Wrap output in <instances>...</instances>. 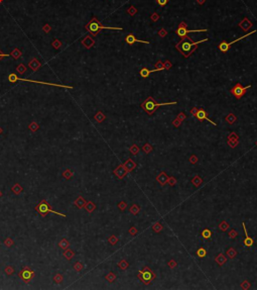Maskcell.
<instances>
[{
  "instance_id": "obj_1",
  "label": "cell",
  "mask_w": 257,
  "mask_h": 290,
  "mask_svg": "<svg viewBox=\"0 0 257 290\" xmlns=\"http://www.w3.org/2000/svg\"><path fill=\"white\" fill-rule=\"evenodd\" d=\"M191 41H192L191 39H186V40H183L180 44H178V49H179V51H180V53H182L186 58H187L191 54L193 53L194 50H195V47H196V46H198L199 44L205 43V41H207L208 40L206 39V40H202V41H195V43H192Z\"/></svg>"
},
{
  "instance_id": "obj_2",
  "label": "cell",
  "mask_w": 257,
  "mask_h": 290,
  "mask_svg": "<svg viewBox=\"0 0 257 290\" xmlns=\"http://www.w3.org/2000/svg\"><path fill=\"white\" fill-rule=\"evenodd\" d=\"M172 104H176V101L165 102V103H157L153 98L149 96V97L141 104V107L147 112L148 115H152L155 110L157 109L158 107H161V106H164V105H172Z\"/></svg>"
},
{
  "instance_id": "obj_3",
  "label": "cell",
  "mask_w": 257,
  "mask_h": 290,
  "mask_svg": "<svg viewBox=\"0 0 257 290\" xmlns=\"http://www.w3.org/2000/svg\"><path fill=\"white\" fill-rule=\"evenodd\" d=\"M36 210L37 212L40 213V215H41V216H46L47 213H50V212H51V213H55V215H61V216H66V215H64V213H61V212H58V211H55V210H53L51 209V205L48 204V203L47 202V201H41L39 205H37L36 207Z\"/></svg>"
},
{
  "instance_id": "obj_4",
  "label": "cell",
  "mask_w": 257,
  "mask_h": 290,
  "mask_svg": "<svg viewBox=\"0 0 257 290\" xmlns=\"http://www.w3.org/2000/svg\"><path fill=\"white\" fill-rule=\"evenodd\" d=\"M87 29L89 30V33H91L93 34H96L97 33L99 32L100 29H117V30H122L121 27H108V26H103V25H100V23L98 22V20H96L94 18L91 22H89V25H87Z\"/></svg>"
},
{
  "instance_id": "obj_5",
  "label": "cell",
  "mask_w": 257,
  "mask_h": 290,
  "mask_svg": "<svg viewBox=\"0 0 257 290\" xmlns=\"http://www.w3.org/2000/svg\"><path fill=\"white\" fill-rule=\"evenodd\" d=\"M8 80L13 83L16 81H25V82H31V83H40V84H44V85H51V86H59V87H62V88H69V89H73L72 86H66V85H60V84H53V83H47V82H43V81H33V80H28V79H21L18 78L14 73H11L8 76Z\"/></svg>"
},
{
  "instance_id": "obj_6",
  "label": "cell",
  "mask_w": 257,
  "mask_h": 290,
  "mask_svg": "<svg viewBox=\"0 0 257 290\" xmlns=\"http://www.w3.org/2000/svg\"><path fill=\"white\" fill-rule=\"evenodd\" d=\"M207 32V29H198V30H189L187 29V25L185 22H180V26L179 29H176V33H178V36L180 37H186L187 34L189 33H205Z\"/></svg>"
},
{
  "instance_id": "obj_7",
  "label": "cell",
  "mask_w": 257,
  "mask_h": 290,
  "mask_svg": "<svg viewBox=\"0 0 257 290\" xmlns=\"http://www.w3.org/2000/svg\"><path fill=\"white\" fill-rule=\"evenodd\" d=\"M250 87H251V85H248V86H246V87H243V86L240 84V83H237L233 88L231 89V93L233 94L236 98H241L243 95L245 94V92H246V90L247 89H249Z\"/></svg>"
},
{
  "instance_id": "obj_8",
  "label": "cell",
  "mask_w": 257,
  "mask_h": 290,
  "mask_svg": "<svg viewBox=\"0 0 257 290\" xmlns=\"http://www.w3.org/2000/svg\"><path fill=\"white\" fill-rule=\"evenodd\" d=\"M138 277H139L141 280L144 282V284H148V283L154 278V275L150 271V269H148L147 267H145L144 271H140L139 273H138Z\"/></svg>"
},
{
  "instance_id": "obj_9",
  "label": "cell",
  "mask_w": 257,
  "mask_h": 290,
  "mask_svg": "<svg viewBox=\"0 0 257 290\" xmlns=\"http://www.w3.org/2000/svg\"><path fill=\"white\" fill-rule=\"evenodd\" d=\"M256 33L255 30H254V32H251V33H246L245 36H243V37H239V39L235 40V41H231V43H227V41H222V43H221L220 44H219V49H220V51H221V52H223V53H225V52H227L229 49H230V47H231L233 44L237 43V41H241V40H243V39H245L246 37H248V36H250V34H252V33Z\"/></svg>"
},
{
  "instance_id": "obj_10",
  "label": "cell",
  "mask_w": 257,
  "mask_h": 290,
  "mask_svg": "<svg viewBox=\"0 0 257 290\" xmlns=\"http://www.w3.org/2000/svg\"><path fill=\"white\" fill-rule=\"evenodd\" d=\"M33 271H31L28 268H24L21 270V272L19 273V277L22 279L24 282H29L31 280V278L33 277Z\"/></svg>"
},
{
  "instance_id": "obj_11",
  "label": "cell",
  "mask_w": 257,
  "mask_h": 290,
  "mask_svg": "<svg viewBox=\"0 0 257 290\" xmlns=\"http://www.w3.org/2000/svg\"><path fill=\"white\" fill-rule=\"evenodd\" d=\"M196 117L199 120H201V122H203V120H207V122H209L210 123H212V124H214V126H217V123L216 122H212V120L210 119V118H208V116H207V112H206V110L205 109H200V110H198V111L196 112Z\"/></svg>"
},
{
  "instance_id": "obj_12",
  "label": "cell",
  "mask_w": 257,
  "mask_h": 290,
  "mask_svg": "<svg viewBox=\"0 0 257 290\" xmlns=\"http://www.w3.org/2000/svg\"><path fill=\"white\" fill-rule=\"evenodd\" d=\"M126 41L127 44H133L134 43H143V44H149V41H141V40H138L136 39L133 34H128L126 37Z\"/></svg>"
},
{
  "instance_id": "obj_13",
  "label": "cell",
  "mask_w": 257,
  "mask_h": 290,
  "mask_svg": "<svg viewBox=\"0 0 257 290\" xmlns=\"http://www.w3.org/2000/svg\"><path fill=\"white\" fill-rule=\"evenodd\" d=\"M243 227H244V233H245V234H246V238H245V240H244V245H245L246 247H251L252 245H253V239H251V238L248 236L247 230H246V226H245L244 222H243Z\"/></svg>"
},
{
  "instance_id": "obj_14",
  "label": "cell",
  "mask_w": 257,
  "mask_h": 290,
  "mask_svg": "<svg viewBox=\"0 0 257 290\" xmlns=\"http://www.w3.org/2000/svg\"><path fill=\"white\" fill-rule=\"evenodd\" d=\"M135 167H136V164H135L134 161H132L131 159H129V160H128L126 163L124 164V168L126 169L127 172H130V171L134 170Z\"/></svg>"
},
{
  "instance_id": "obj_15",
  "label": "cell",
  "mask_w": 257,
  "mask_h": 290,
  "mask_svg": "<svg viewBox=\"0 0 257 290\" xmlns=\"http://www.w3.org/2000/svg\"><path fill=\"white\" fill-rule=\"evenodd\" d=\"M156 71H158L157 69H154V70H148L147 68H143V69H141V70H140L139 74H140L141 77L146 78V77H148V76H149V74L153 73V72H156Z\"/></svg>"
},
{
  "instance_id": "obj_16",
  "label": "cell",
  "mask_w": 257,
  "mask_h": 290,
  "mask_svg": "<svg viewBox=\"0 0 257 290\" xmlns=\"http://www.w3.org/2000/svg\"><path fill=\"white\" fill-rule=\"evenodd\" d=\"M126 173H127V171H126V169L124 168V166H120V167L118 168V169H116V171H115V174H116L120 179L123 178L124 176L126 175Z\"/></svg>"
},
{
  "instance_id": "obj_17",
  "label": "cell",
  "mask_w": 257,
  "mask_h": 290,
  "mask_svg": "<svg viewBox=\"0 0 257 290\" xmlns=\"http://www.w3.org/2000/svg\"><path fill=\"white\" fill-rule=\"evenodd\" d=\"M168 176H166V174L165 173H161L159 174V176L157 177V181L161 183V185H164L166 182H168Z\"/></svg>"
},
{
  "instance_id": "obj_18",
  "label": "cell",
  "mask_w": 257,
  "mask_h": 290,
  "mask_svg": "<svg viewBox=\"0 0 257 290\" xmlns=\"http://www.w3.org/2000/svg\"><path fill=\"white\" fill-rule=\"evenodd\" d=\"M233 137H232V136H229V141H228V144L230 145L232 148L236 147V146H237V144H238V137H236L235 133H234Z\"/></svg>"
},
{
  "instance_id": "obj_19",
  "label": "cell",
  "mask_w": 257,
  "mask_h": 290,
  "mask_svg": "<svg viewBox=\"0 0 257 290\" xmlns=\"http://www.w3.org/2000/svg\"><path fill=\"white\" fill-rule=\"evenodd\" d=\"M226 260H227V259L225 258V256H224L223 254H219L218 256L216 257V262H217V263L220 265V266H222L223 264H225Z\"/></svg>"
},
{
  "instance_id": "obj_20",
  "label": "cell",
  "mask_w": 257,
  "mask_h": 290,
  "mask_svg": "<svg viewBox=\"0 0 257 290\" xmlns=\"http://www.w3.org/2000/svg\"><path fill=\"white\" fill-rule=\"evenodd\" d=\"M202 236H203V238H205V239H210V238L212 237L211 230H210L209 229L204 230L203 232H202Z\"/></svg>"
},
{
  "instance_id": "obj_21",
  "label": "cell",
  "mask_w": 257,
  "mask_h": 290,
  "mask_svg": "<svg viewBox=\"0 0 257 290\" xmlns=\"http://www.w3.org/2000/svg\"><path fill=\"white\" fill-rule=\"evenodd\" d=\"M197 255L199 257H201V258H203V257H205L207 255V251H206V249H204V248H200L199 250L197 251Z\"/></svg>"
},
{
  "instance_id": "obj_22",
  "label": "cell",
  "mask_w": 257,
  "mask_h": 290,
  "mask_svg": "<svg viewBox=\"0 0 257 290\" xmlns=\"http://www.w3.org/2000/svg\"><path fill=\"white\" fill-rule=\"evenodd\" d=\"M227 256L230 258V259H232V258H234L235 256H236V251L234 250V249H229V250L227 251Z\"/></svg>"
},
{
  "instance_id": "obj_23",
  "label": "cell",
  "mask_w": 257,
  "mask_h": 290,
  "mask_svg": "<svg viewBox=\"0 0 257 290\" xmlns=\"http://www.w3.org/2000/svg\"><path fill=\"white\" fill-rule=\"evenodd\" d=\"M226 119H227V122L230 123V124H232V123H234V122L236 120V117L233 115V114H230V115H228L227 117H226Z\"/></svg>"
},
{
  "instance_id": "obj_24",
  "label": "cell",
  "mask_w": 257,
  "mask_h": 290,
  "mask_svg": "<svg viewBox=\"0 0 257 290\" xmlns=\"http://www.w3.org/2000/svg\"><path fill=\"white\" fill-rule=\"evenodd\" d=\"M193 183L195 184L196 186H199L201 183H202V179H201L199 176H196L195 178H194V180H193Z\"/></svg>"
},
{
  "instance_id": "obj_25",
  "label": "cell",
  "mask_w": 257,
  "mask_h": 290,
  "mask_svg": "<svg viewBox=\"0 0 257 290\" xmlns=\"http://www.w3.org/2000/svg\"><path fill=\"white\" fill-rule=\"evenodd\" d=\"M130 211L133 213V215H137L138 211H139V208H138L137 205H133L132 207L130 208Z\"/></svg>"
},
{
  "instance_id": "obj_26",
  "label": "cell",
  "mask_w": 257,
  "mask_h": 290,
  "mask_svg": "<svg viewBox=\"0 0 257 290\" xmlns=\"http://www.w3.org/2000/svg\"><path fill=\"white\" fill-rule=\"evenodd\" d=\"M153 230H155V232H161V230H162V226H161V223H154Z\"/></svg>"
},
{
  "instance_id": "obj_27",
  "label": "cell",
  "mask_w": 257,
  "mask_h": 290,
  "mask_svg": "<svg viewBox=\"0 0 257 290\" xmlns=\"http://www.w3.org/2000/svg\"><path fill=\"white\" fill-rule=\"evenodd\" d=\"M229 227V226H228V223H226L225 222H223L222 223H220V229L222 230H226Z\"/></svg>"
},
{
  "instance_id": "obj_28",
  "label": "cell",
  "mask_w": 257,
  "mask_h": 290,
  "mask_svg": "<svg viewBox=\"0 0 257 290\" xmlns=\"http://www.w3.org/2000/svg\"><path fill=\"white\" fill-rule=\"evenodd\" d=\"M119 267H120L121 269H126V268L128 267V264H127L125 261H121L120 264H119Z\"/></svg>"
},
{
  "instance_id": "obj_29",
  "label": "cell",
  "mask_w": 257,
  "mask_h": 290,
  "mask_svg": "<svg viewBox=\"0 0 257 290\" xmlns=\"http://www.w3.org/2000/svg\"><path fill=\"white\" fill-rule=\"evenodd\" d=\"M157 3H158V5L159 6H164V5H166V3H168V0H157Z\"/></svg>"
},
{
  "instance_id": "obj_30",
  "label": "cell",
  "mask_w": 257,
  "mask_h": 290,
  "mask_svg": "<svg viewBox=\"0 0 257 290\" xmlns=\"http://www.w3.org/2000/svg\"><path fill=\"white\" fill-rule=\"evenodd\" d=\"M130 152H131V153H132L133 155H136V154H137V152H138V148L134 145V146L130 149Z\"/></svg>"
},
{
  "instance_id": "obj_31",
  "label": "cell",
  "mask_w": 257,
  "mask_h": 290,
  "mask_svg": "<svg viewBox=\"0 0 257 290\" xmlns=\"http://www.w3.org/2000/svg\"><path fill=\"white\" fill-rule=\"evenodd\" d=\"M143 150H144L145 152H146V153H149V152H150V151L152 150V148L150 147V145L146 144V145H145V147L143 148Z\"/></svg>"
},
{
  "instance_id": "obj_32",
  "label": "cell",
  "mask_w": 257,
  "mask_h": 290,
  "mask_svg": "<svg viewBox=\"0 0 257 290\" xmlns=\"http://www.w3.org/2000/svg\"><path fill=\"white\" fill-rule=\"evenodd\" d=\"M229 237H230V238H235L236 237V232H235V230H232V232L229 234Z\"/></svg>"
},
{
  "instance_id": "obj_33",
  "label": "cell",
  "mask_w": 257,
  "mask_h": 290,
  "mask_svg": "<svg viewBox=\"0 0 257 290\" xmlns=\"http://www.w3.org/2000/svg\"><path fill=\"white\" fill-rule=\"evenodd\" d=\"M242 287L243 288H248L249 287V284H248V282L247 281H245V282H243V285H242Z\"/></svg>"
},
{
  "instance_id": "obj_34",
  "label": "cell",
  "mask_w": 257,
  "mask_h": 290,
  "mask_svg": "<svg viewBox=\"0 0 257 290\" xmlns=\"http://www.w3.org/2000/svg\"><path fill=\"white\" fill-rule=\"evenodd\" d=\"M4 57H8V55H6V54H3L1 51H0V60H2L3 58Z\"/></svg>"
},
{
  "instance_id": "obj_35",
  "label": "cell",
  "mask_w": 257,
  "mask_h": 290,
  "mask_svg": "<svg viewBox=\"0 0 257 290\" xmlns=\"http://www.w3.org/2000/svg\"><path fill=\"white\" fill-rule=\"evenodd\" d=\"M119 207H120L121 209H123L124 207H126V203H121V204L119 205Z\"/></svg>"
},
{
  "instance_id": "obj_36",
  "label": "cell",
  "mask_w": 257,
  "mask_h": 290,
  "mask_svg": "<svg viewBox=\"0 0 257 290\" xmlns=\"http://www.w3.org/2000/svg\"><path fill=\"white\" fill-rule=\"evenodd\" d=\"M168 265H169V266H172H172H176V262L171 261V262H169V263H168Z\"/></svg>"
},
{
  "instance_id": "obj_37",
  "label": "cell",
  "mask_w": 257,
  "mask_h": 290,
  "mask_svg": "<svg viewBox=\"0 0 257 290\" xmlns=\"http://www.w3.org/2000/svg\"><path fill=\"white\" fill-rule=\"evenodd\" d=\"M191 161H192V163H193V164H194V163H196V161H197L196 157H192V159H191Z\"/></svg>"
}]
</instances>
